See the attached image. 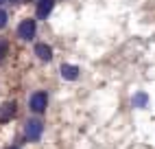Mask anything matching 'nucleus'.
<instances>
[{
	"instance_id": "nucleus-1",
	"label": "nucleus",
	"mask_w": 155,
	"mask_h": 149,
	"mask_svg": "<svg viewBox=\"0 0 155 149\" xmlns=\"http://www.w3.org/2000/svg\"><path fill=\"white\" fill-rule=\"evenodd\" d=\"M42 132H44V125H42V121L31 119V121H26V123H24V134H26V138H28V140H39Z\"/></svg>"
},
{
	"instance_id": "nucleus-2",
	"label": "nucleus",
	"mask_w": 155,
	"mask_h": 149,
	"mask_svg": "<svg viewBox=\"0 0 155 149\" xmlns=\"http://www.w3.org/2000/svg\"><path fill=\"white\" fill-rule=\"evenodd\" d=\"M18 37L20 40H33L35 37V20H31V18L22 20L18 26Z\"/></svg>"
},
{
	"instance_id": "nucleus-3",
	"label": "nucleus",
	"mask_w": 155,
	"mask_h": 149,
	"mask_svg": "<svg viewBox=\"0 0 155 149\" xmlns=\"http://www.w3.org/2000/svg\"><path fill=\"white\" fill-rule=\"evenodd\" d=\"M46 105H48V97H46V92H35L33 97H31V110L37 112V114H42L46 110Z\"/></svg>"
},
{
	"instance_id": "nucleus-4",
	"label": "nucleus",
	"mask_w": 155,
	"mask_h": 149,
	"mask_svg": "<svg viewBox=\"0 0 155 149\" xmlns=\"http://www.w3.org/2000/svg\"><path fill=\"white\" fill-rule=\"evenodd\" d=\"M53 7H55V0H39L37 2V18L46 20L50 16V11H53Z\"/></svg>"
},
{
	"instance_id": "nucleus-5",
	"label": "nucleus",
	"mask_w": 155,
	"mask_h": 149,
	"mask_svg": "<svg viewBox=\"0 0 155 149\" xmlns=\"http://www.w3.org/2000/svg\"><path fill=\"white\" fill-rule=\"evenodd\" d=\"M15 116V103H2L0 105V123H7Z\"/></svg>"
},
{
	"instance_id": "nucleus-6",
	"label": "nucleus",
	"mask_w": 155,
	"mask_h": 149,
	"mask_svg": "<svg viewBox=\"0 0 155 149\" xmlns=\"http://www.w3.org/2000/svg\"><path fill=\"white\" fill-rule=\"evenodd\" d=\"M79 66H72V64H64L61 66V77L64 79H68V81H74L77 77H79Z\"/></svg>"
},
{
	"instance_id": "nucleus-7",
	"label": "nucleus",
	"mask_w": 155,
	"mask_h": 149,
	"mask_svg": "<svg viewBox=\"0 0 155 149\" xmlns=\"http://www.w3.org/2000/svg\"><path fill=\"white\" fill-rule=\"evenodd\" d=\"M35 55L42 61H50V57H53V48H50L48 44H37L35 46Z\"/></svg>"
},
{
	"instance_id": "nucleus-8",
	"label": "nucleus",
	"mask_w": 155,
	"mask_h": 149,
	"mask_svg": "<svg viewBox=\"0 0 155 149\" xmlns=\"http://www.w3.org/2000/svg\"><path fill=\"white\" fill-rule=\"evenodd\" d=\"M147 101H149V97L144 92H138L136 97H133V108H144L147 105Z\"/></svg>"
},
{
	"instance_id": "nucleus-9",
	"label": "nucleus",
	"mask_w": 155,
	"mask_h": 149,
	"mask_svg": "<svg viewBox=\"0 0 155 149\" xmlns=\"http://www.w3.org/2000/svg\"><path fill=\"white\" fill-rule=\"evenodd\" d=\"M7 50H9V42H7L5 37H0V61L5 59V55H7Z\"/></svg>"
},
{
	"instance_id": "nucleus-10",
	"label": "nucleus",
	"mask_w": 155,
	"mask_h": 149,
	"mask_svg": "<svg viewBox=\"0 0 155 149\" xmlns=\"http://www.w3.org/2000/svg\"><path fill=\"white\" fill-rule=\"evenodd\" d=\"M7 24V11H2V9H0V29H2Z\"/></svg>"
},
{
	"instance_id": "nucleus-11",
	"label": "nucleus",
	"mask_w": 155,
	"mask_h": 149,
	"mask_svg": "<svg viewBox=\"0 0 155 149\" xmlns=\"http://www.w3.org/2000/svg\"><path fill=\"white\" fill-rule=\"evenodd\" d=\"M2 2H7V0H0V5H2Z\"/></svg>"
},
{
	"instance_id": "nucleus-12",
	"label": "nucleus",
	"mask_w": 155,
	"mask_h": 149,
	"mask_svg": "<svg viewBox=\"0 0 155 149\" xmlns=\"http://www.w3.org/2000/svg\"><path fill=\"white\" fill-rule=\"evenodd\" d=\"M11 149H18V147H11Z\"/></svg>"
}]
</instances>
